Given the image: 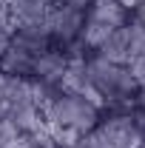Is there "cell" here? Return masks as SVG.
<instances>
[{"instance_id":"1","label":"cell","mask_w":145,"mask_h":148,"mask_svg":"<svg viewBox=\"0 0 145 148\" xmlns=\"http://www.w3.org/2000/svg\"><path fill=\"white\" fill-rule=\"evenodd\" d=\"M9 43H12V34H9L6 29H0V57H3L6 49H9Z\"/></svg>"}]
</instances>
